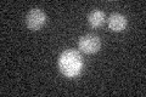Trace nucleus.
I'll use <instances>...</instances> for the list:
<instances>
[{
  "label": "nucleus",
  "mask_w": 146,
  "mask_h": 97,
  "mask_svg": "<svg viewBox=\"0 0 146 97\" xmlns=\"http://www.w3.org/2000/svg\"><path fill=\"white\" fill-rule=\"evenodd\" d=\"M58 68L67 78H74L83 69V58L76 50H66L58 57Z\"/></svg>",
  "instance_id": "f257e3e1"
},
{
  "label": "nucleus",
  "mask_w": 146,
  "mask_h": 97,
  "mask_svg": "<svg viewBox=\"0 0 146 97\" xmlns=\"http://www.w3.org/2000/svg\"><path fill=\"white\" fill-rule=\"evenodd\" d=\"M46 13L43 10H40L39 7H34L27 12V15L25 17L26 26L28 27V29L31 30H39L44 24L46 23Z\"/></svg>",
  "instance_id": "f03ea898"
},
{
  "label": "nucleus",
  "mask_w": 146,
  "mask_h": 97,
  "mask_svg": "<svg viewBox=\"0 0 146 97\" xmlns=\"http://www.w3.org/2000/svg\"><path fill=\"white\" fill-rule=\"evenodd\" d=\"M78 46L80 49V51H83L84 53H95L100 50V46H101V40L98 35L95 34H85L79 39Z\"/></svg>",
  "instance_id": "7ed1b4c3"
},
{
  "label": "nucleus",
  "mask_w": 146,
  "mask_h": 97,
  "mask_svg": "<svg viewBox=\"0 0 146 97\" xmlns=\"http://www.w3.org/2000/svg\"><path fill=\"white\" fill-rule=\"evenodd\" d=\"M107 24H108V28L111 30H113V32H122V30H124L127 28L128 20H127V17L124 15L115 12L108 17Z\"/></svg>",
  "instance_id": "20e7f679"
},
{
  "label": "nucleus",
  "mask_w": 146,
  "mask_h": 97,
  "mask_svg": "<svg viewBox=\"0 0 146 97\" xmlns=\"http://www.w3.org/2000/svg\"><path fill=\"white\" fill-rule=\"evenodd\" d=\"M105 20H106V16L101 10H93L88 15V23L93 28H98V27L102 26Z\"/></svg>",
  "instance_id": "39448f33"
}]
</instances>
